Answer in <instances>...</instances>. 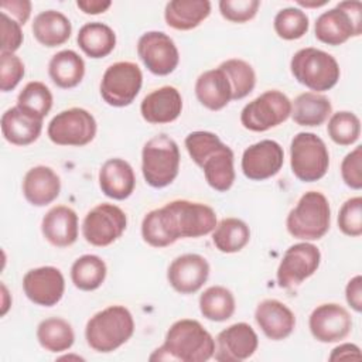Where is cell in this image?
<instances>
[{
    "label": "cell",
    "instance_id": "6da1fadb",
    "mask_svg": "<svg viewBox=\"0 0 362 362\" xmlns=\"http://www.w3.org/2000/svg\"><path fill=\"white\" fill-rule=\"evenodd\" d=\"M216 223V214L209 205L174 199L144 215L141 238L153 247H165L178 239L205 236Z\"/></svg>",
    "mask_w": 362,
    "mask_h": 362
},
{
    "label": "cell",
    "instance_id": "7a4b0ae2",
    "mask_svg": "<svg viewBox=\"0 0 362 362\" xmlns=\"http://www.w3.org/2000/svg\"><path fill=\"white\" fill-rule=\"evenodd\" d=\"M185 148L202 168L205 180L218 192H226L235 182L233 151L212 132L197 130L185 137Z\"/></svg>",
    "mask_w": 362,
    "mask_h": 362
},
{
    "label": "cell",
    "instance_id": "3957f363",
    "mask_svg": "<svg viewBox=\"0 0 362 362\" xmlns=\"http://www.w3.org/2000/svg\"><path fill=\"white\" fill-rule=\"evenodd\" d=\"M215 339L197 320L175 321L165 332L164 342L151 355L150 361L205 362L214 358Z\"/></svg>",
    "mask_w": 362,
    "mask_h": 362
},
{
    "label": "cell",
    "instance_id": "277c9868",
    "mask_svg": "<svg viewBox=\"0 0 362 362\" xmlns=\"http://www.w3.org/2000/svg\"><path fill=\"white\" fill-rule=\"evenodd\" d=\"M134 332V320L124 305H109L92 315L85 327L89 348L99 354H109L126 344Z\"/></svg>",
    "mask_w": 362,
    "mask_h": 362
},
{
    "label": "cell",
    "instance_id": "5b68a950",
    "mask_svg": "<svg viewBox=\"0 0 362 362\" xmlns=\"http://www.w3.org/2000/svg\"><path fill=\"white\" fill-rule=\"evenodd\" d=\"M329 202L320 191L303 194L286 219L287 232L293 238L304 242L321 239L329 230Z\"/></svg>",
    "mask_w": 362,
    "mask_h": 362
},
{
    "label": "cell",
    "instance_id": "8992f818",
    "mask_svg": "<svg viewBox=\"0 0 362 362\" xmlns=\"http://www.w3.org/2000/svg\"><path fill=\"white\" fill-rule=\"evenodd\" d=\"M290 71L297 82L317 93L334 88L341 76L337 59L314 47L298 49L290 61Z\"/></svg>",
    "mask_w": 362,
    "mask_h": 362
},
{
    "label": "cell",
    "instance_id": "52a82bcc",
    "mask_svg": "<svg viewBox=\"0 0 362 362\" xmlns=\"http://www.w3.org/2000/svg\"><path fill=\"white\" fill-rule=\"evenodd\" d=\"M180 171L178 144L161 133L146 141L141 150V173L146 182L153 188L170 185Z\"/></svg>",
    "mask_w": 362,
    "mask_h": 362
},
{
    "label": "cell",
    "instance_id": "ba28073f",
    "mask_svg": "<svg viewBox=\"0 0 362 362\" xmlns=\"http://www.w3.org/2000/svg\"><path fill=\"white\" fill-rule=\"evenodd\" d=\"M315 38L327 45H341L362 33V3L348 0L324 11L315 20Z\"/></svg>",
    "mask_w": 362,
    "mask_h": 362
},
{
    "label": "cell",
    "instance_id": "9c48e42d",
    "mask_svg": "<svg viewBox=\"0 0 362 362\" xmlns=\"http://www.w3.org/2000/svg\"><path fill=\"white\" fill-rule=\"evenodd\" d=\"M290 167L303 182L321 180L329 167V153L324 140L310 132L297 133L290 143Z\"/></svg>",
    "mask_w": 362,
    "mask_h": 362
},
{
    "label": "cell",
    "instance_id": "30bf717a",
    "mask_svg": "<svg viewBox=\"0 0 362 362\" xmlns=\"http://www.w3.org/2000/svg\"><path fill=\"white\" fill-rule=\"evenodd\" d=\"M291 115V100L280 90L270 89L243 106L240 123L250 132H266L284 123Z\"/></svg>",
    "mask_w": 362,
    "mask_h": 362
},
{
    "label": "cell",
    "instance_id": "8fae6325",
    "mask_svg": "<svg viewBox=\"0 0 362 362\" xmlns=\"http://www.w3.org/2000/svg\"><path fill=\"white\" fill-rule=\"evenodd\" d=\"M96 120L82 107H69L57 113L47 127L48 139L58 146L82 147L96 136Z\"/></svg>",
    "mask_w": 362,
    "mask_h": 362
},
{
    "label": "cell",
    "instance_id": "7c38bea8",
    "mask_svg": "<svg viewBox=\"0 0 362 362\" xmlns=\"http://www.w3.org/2000/svg\"><path fill=\"white\" fill-rule=\"evenodd\" d=\"M143 83V74L137 64L119 61L109 65L100 81V96L115 107H124L133 103Z\"/></svg>",
    "mask_w": 362,
    "mask_h": 362
},
{
    "label": "cell",
    "instance_id": "4fadbf2b",
    "mask_svg": "<svg viewBox=\"0 0 362 362\" xmlns=\"http://www.w3.org/2000/svg\"><path fill=\"white\" fill-rule=\"evenodd\" d=\"M127 226V216L122 208L115 204H99L93 206L83 218L82 235L88 243L105 247L116 242Z\"/></svg>",
    "mask_w": 362,
    "mask_h": 362
},
{
    "label": "cell",
    "instance_id": "5bb4252c",
    "mask_svg": "<svg viewBox=\"0 0 362 362\" xmlns=\"http://www.w3.org/2000/svg\"><path fill=\"white\" fill-rule=\"evenodd\" d=\"M321 263L320 249L310 242L291 245L279 263L276 277L281 288H291L311 277Z\"/></svg>",
    "mask_w": 362,
    "mask_h": 362
},
{
    "label": "cell",
    "instance_id": "9a60e30c",
    "mask_svg": "<svg viewBox=\"0 0 362 362\" xmlns=\"http://www.w3.org/2000/svg\"><path fill=\"white\" fill-rule=\"evenodd\" d=\"M137 55L154 75L165 76L175 71L180 52L170 35L163 31H147L137 41Z\"/></svg>",
    "mask_w": 362,
    "mask_h": 362
},
{
    "label": "cell",
    "instance_id": "2e32d148",
    "mask_svg": "<svg viewBox=\"0 0 362 362\" xmlns=\"http://www.w3.org/2000/svg\"><path fill=\"white\" fill-rule=\"evenodd\" d=\"M311 335L324 344L345 339L352 329V317L345 307L337 303L317 305L308 318Z\"/></svg>",
    "mask_w": 362,
    "mask_h": 362
},
{
    "label": "cell",
    "instance_id": "e0dca14e",
    "mask_svg": "<svg viewBox=\"0 0 362 362\" xmlns=\"http://www.w3.org/2000/svg\"><path fill=\"white\" fill-rule=\"evenodd\" d=\"M284 151L283 147L274 140H260L242 154V173L252 181H263L274 177L283 167Z\"/></svg>",
    "mask_w": 362,
    "mask_h": 362
},
{
    "label": "cell",
    "instance_id": "ac0fdd59",
    "mask_svg": "<svg viewBox=\"0 0 362 362\" xmlns=\"http://www.w3.org/2000/svg\"><path fill=\"white\" fill-rule=\"evenodd\" d=\"M23 290L27 298L34 304L52 307L59 303L64 296L65 279L58 267H35L24 274Z\"/></svg>",
    "mask_w": 362,
    "mask_h": 362
},
{
    "label": "cell",
    "instance_id": "d6986e66",
    "mask_svg": "<svg viewBox=\"0 0 362 362\" xmlns=\"http://www.w3.org/2000/svg\"><path fill=\"white\" fill-rule=\"evenodd\" d=\"M259 346V338L247 322H236L216 335L214 358L218 362H242Z\"/></svg>",
    "mask_w": 362,
    "mask_h": 362
},
{
    "label": "cell",
    "instance_id": "ffe728a7",
    "mask_svg": "<svg viewBox=\"0 0 362 362\" xmlns=\"http://www.w3.org/2000/svg\"><path fill=\"white\" fill-rule=\"evenodd\" d=\"M209 263L198 253H185L175 257L167 269L170 286L180 294H194L209 277Z\"/></svg>",
    "mask_w": 362,
    "mask_h": 362
},
{
    "label": "cell",
    "instance_id": "44dd1931",
    "mask_svg": "<svg viewBox=\"0 0 362 362\" xmlns=\"http://www.w3.org/2000/svg\"><path fill=\"white\" fill-rule=\"evenodd\" d=\"M255 320L262 332L272 341H281L296 328L294 313L276 298L262 300L255 310Z\"/></svg>",
    "mask_w": 362,
    "mask_h": 362
},
{
    "label": "cell",
    "instance_id": "7402d4cb",
    "mask_svg": "<svg viewBox=\"0 0 362 362\" xmlns=\"http://www.w3.org/2000/svg\"><path fill=\"white\" fill-rule=\"evenodd\" d=\"M182 98L177 88L165 85L146 95L140 103V113L150 124L171 123L181 115Z\"/></svg>",
    "mask_w": 362,
    "mask_h": 362
},
{
    "label": "cell",
    "instance_id": "603a6c76",
    "mask_svg": "<svg viewBox=\"0 0 362 362\" xmlns=\"http://www.w3.org/2000/svg\"><path fill=\"white\" fill-rule=\"evenodd\" d=\"M41 232L55 247H68L78 239V215L66 205L52 206L41 221Z\"/></svg>",
    "mask_w": 362,
    "mask_h": 362
},
{
    "label": "cell",
    "instance_id": "cb8c5ba5",
    "mask_svg": "<svg viewBox=\"0 0 362 362\" xmlns=\"http://www.w3.org/2000/svg\"><path fill=\"white\" fill-rule=\"evenodd\" d=\"M61 192V178L48 165L30 168L23 178V195L34 206L54 202Z\"/></svg>",
    "mask_w": 362,
    "mask_h": 362
},
{
    "label": "cell",
    "instance_id": "d4e9b609",
    "mask_svg": "<svg viewBox=\"0 0 362 362\" xmlns=\"http://www.w3.org/2000/svg\"><path fill=\"white\" fill-rule=\"evenodd\" d=\"M99 187L102 192L116 201L129 198L136 187L133 167L123 158H109L99 170Z\"/></svg>",
    "mask_w": 362,
    "mask_h": 362
},
{
    "label": "cell",
    "instance_id": "484cf974",
    "mask_svg": "<svg viewBox=\"0 0 362 362\" xmlns=\"http://www.w3.org/2000/svg\"><path fill=\"white\" fill-rule=\"evenodd\" d=\"M1 134L14 146H28L34 143L42 130V119L33 116L17 105L7 109L1 116Z\"/></svg>",
    "mask_w": 362,
    "mask_h": 362
},
{
    "label": "cell",
    "instance_id": "4316f807",
    "mask_svg": "<svg viewBox=\"0 0 362 362\" xmlns=\"http://www.w3.org/2000/svg\"><path fill=\"white\" fill-rule=\"evenodd\" d=\"M195 96L209 110H221L232 100V85L222 68L202 72L195 82Z\"/></svg>",
    "mask_w": 362,
    "mask_h": 362
},
{
    "label": "cell",
    "instance_id": "83f0119b",
    "mask_svg": "<svg viewBox=\"0 0 362 362\" xmlns=\"http://www.w3.org/2000/svg\"><path fill=\"white\" fill-rule=\"evenodd\" d=\"M34 38L44 47L54 48L65 44L72 34L69 18L57 10H45L34 17L33 25Z\"/></svg>",
    "mask_w": 362,
    "mask_h": 362
},
{
    "label": "cell",
    "instance_id": "f1b7e54d",
    "mask_svg": "<svg viewBox=\"0 0 362 362\" xmlns=\"http://www.w3.org/2000/svg\"><path fill=\"white\" fill-rule=\"evenodd\" d=\"M209 0H171L165 4V23L180 31H188L198 27L211 14Z\"/></svg>",
    "mask_w": 362,
    "mask_h": 362
},
{
    "label": "cell",
    "instance_id": "f546056e",
    "mask_svg": "<svg viewBox=\"0 0 362 362\" xmlns=\"http://www.w3.org/2000/svg\"><path fill=\"white\" fill-rule=\"evenodd\" d=\"M332 113L329 99L317 92L300 93L291 102V119L300 126H321Z\"/></svg>",
    "mask_w": 362,
    "mask_h": 362
},
{
    "label": "cell",
    "instance_id": "4dcf8cb0",
    "mask_svg": "<svg viewBox=\"0 0 362 362\" xmlns=\"http://www.w3.org/2000/svg\"><path fill=\"white\" fill-rule=\"evenodd\" d=\"M48 75L58 88H75L83 79L85 61L78 52L72 49H62L49 59Z\"/></svg>",
    "mask_w": 362,
    "mask_h": 362
},
{
    "label": "cell",
    "instance_id": "1f68e13d",
    "mask_svg": "<svg viewBox=\"0 0 362 362\" xmlns=\"http://www.w3.org/2000/svg\"><path fill=\"white\" fill-rule=\"evenodd\" d=\"M79 48L89 58L99 59L107 57L116 47V34L105 23L92 21L79 28L76 35Z\"/></svg>",
    "mask_w": 362,
    "mask_h": 362
},
{
    "label": "cell",
    "instance_id": "d6a6232c",
    "mask_svg": "<svg viewBox=\"0 0 362 362\" xmlns=\"http://www.w3.org/2000/svg\"><path fill=\"white\" fill-rule=\"evenodd\" d=\"M37 339L41 348L48 352L68 351L75 342V332L72 325L59 317L42 320L37 327Z\"/></svg>",
    "mask_w": 362,
    "mask_h": 362
},
{
    "label": "cell",
    "instance_id": "836d02e7",
    "mask_svg": "<svg viewBox=\"0 0 362 362\" xmlns=\"http://www.w3.org/2000/svg\"><path fill=\"white\" fill-rule=\"evenodd\" d=\"M250 240L247 223L239 218H223L212 230V243L222 253L240 252Z\"/></svg>",
    "mask_w": 362,
    "mask_h": 362
},
{
    "label": "cell",
    "instance_id": "e575fe53",
    "mask_svg": "<svg viewBox=\"0 0 362 362\" xmlns=\"http://www.w3.org/2000/svg\"><path fill=\"white\" fill-rule=\"evenodd\" d=\"M107 267L102 257L96 255H83L71 266V280L82 291L99 288L106 279Z\"/></svg>",
    "mask_w": 362,
    "mask_h": 362
},
{
    "label": "cell",
    "instance_id": "d590c367",
    "mask_svg": "<svg viewBox=\"0 0 362 362\" xmlns=\"http://www.w3.org/2000/svg\"><path fill=\"white\" fill-rule=\"evenodd\" d=\"M201 314L215 322L229 320L236 308V301L232 291L223 286H211L199 296Z\"/></svg>",
    "mask_w": 362,
    "mask_h": 362
},
{
    "label": "cell",
    "instance_id": "8d00e7d4",
    "mask_svg": "<svg viewBox=\"0 0 362 362\" xmlns=\"http://www.w3.org/2000/svg\"><path fill=\"white\" fill-rule=\"evenodd\" d=\"M49 88L38 81L28 82L17 96V106L38 119H44L52 107Z\"/></svg>",
    "mask_w": 362,
    "mask_h": 362
},
{
    "label": "cell",
    "instance_id": "74e56055",
    "mask_svg": "<svg viewBox=\"0 0 362 362\" xmlns=\"http://www.w3.org/2000/svg\"><path fill=\"white\" fill-rule=\"evenodd\" d=\"M219 68H222L232 85V100H239L246 98L256 85V74L252 65L239 58H230L223 61Z\"/></svg>",
    "mask_w": 362,
    "mask_h": 362
},
{
    "label": "cell",
    "instance_id": "f35d334b",
    "mask_svg": "<svg viewBox=\"0 0 362 362\" xmlns=\"http://www.w3.org/2000/svg\"><path fill=\"white\" fill-rule=\"evenodd\" d=\"M327 133L335 144L351 146L358 141L361 136V120L352 112H337L331 115L328 120Z\"/></svg>",
    "mask_w": 362,
    "mask_h": 362
},
{
    "label": "cell",
    "instance_id": "ab89813d",
    "mask_svg": "<svg viewBox=\"0 0 362 362\" xmlns=\"http://www.w3.org/2000/svg\"><path fill=\"white\" fill-rule=\"evenodd\" d=\"M273 27L276 34L287 41L298 40L307 34L310 27L308 16L297 7L281 8L273 20Z\"/></svg>",
    "mask_w": 362,
    "mask_h": 362
},
{
    "label": "cell",
    "instance_id": "60d3db41",
    "mask_svg": "<svg viewBox=\"0 0 362 362\" xmlns=\"http://www.w3.org/2000/svg\"><path fill=\"white\" fill-rule=\"evenodd\" d=\"M338 228L351 238L362 235V198L352 197L346 199L338 212Z\"/></svg>",
    "mask_w": 362,
    "mask_h": 362
},
{
    "label": "cell",
    "instance_id": "b9f144b4",
    "mask_svg": "<svg viewBox=\"0 0 362 362\" xmlns=\"http://www.w3.org/2000/svg\"><path fill=\"white\" fill-rule=\"evenodd\" d=\"M24 64L16 54L0 52V89L13 90L24 76Z\"/></svg>",
    "mask_w": 362,
    "mask_h": 362
},
{
    "label": "cell",
    "instance_id": "7bdbcfd3",
    "mask_svg": "<svg viewBox=\"0 0 362 362\" xmlns=\"http://www.w3.org/2000/svg\"><path fill=\"white\" fill-rule=\"evenodd\" d=\"M218 6L225 20L232 23H246L257 14L260 1L259 0H221Z\"/></svg>",
    "mask_w": 362,
    "mask_h": 362
},
{
    "label": "cell",
    "instance_id": "ee69618b",
    "mask_svg": "<svg viewBox=\"0 0 362 362\" xmlns=\"http://www.w3.org/2000/svg\"><path fill=\"white\" fill-rule=\"evenodd\" d=\"M341 177L349 188L356 191L362 188V146H356L342 158Z\"/></svg>",
    "mask_w": 362,
    "mask_h": 362
},
{
    "label": "cell",
    "instance_id": "f6af8a7d",
    "mask_svg": "<svg viewBox=\"0 0 362 362\" xmlns=\"http://www.w3.org/2000/svg\"><path fill=\"white\" fill-rule=\"evenodd\" d=\"M0 30H1L0 52L14 54L20 48V45L23 44V40H24L21 24L18 21H16L13 17H10L8 14L1 13Z\"/></svg>",
    "mask_w": 362,
    "mask_h": 362
},
{
    "label": "cell",
    "instance_id": "bcb514c9",
    "mask_svg": "<svg viewBox=\"0 0 362 362\" xmlns=\"http://www.w3.org/2000/svg\"><path fill=\"white\" fill-rule=\"evenodd\" d=\"M0 8L1 13L8 14L21 25H24L31 16V1L28 0H3Z\"/></svg>",
    "mask_w": 362,
    "mask_h": 362
},
{
    "label": "cell",
    "instance_id": "7dc6e473",
    "mask_svg": "<svg viewBox=\"0 0 362 362\" xmlns=\"http://www.w3.org/2000/svg\"><path fill=\"white\" fill-rule=\"evenodd\" d=\"M345 298L354 311H356V313L362 311V277H361V274L354 276L346 283Z\"/></svg>",
    "mask_w": 362,
    "mask_h": 362
},
{
    "label": "cell",
    "instance_id": "c3c4849f",
    "mask_svg": "<svg viewBox=\"0 0 362 362\" xmlns=\"http://www.w3.org/2000/svg\"><path fill=\"white\" fill-rule=\"evenodd\" d=\"M329 361H342V359H361V349L355 344H341L334 348L328 356Z\"/></svg>",
    "mask_w": 362,
    "mask_h": 362
},
{
    "label": "cell",
    "instance_id": "681fc988",
    "mask_svg": "<svg viewBox=\"0 0 362 362\" xmlns=\"http://www.w3.org/2000/svg\"><path fill=\"white\" fill-rule=\"evenodd\" d=\"M112 6L109 0H78L76 7L85 14H100Z\"/></svg>",
    "mask_w": 362,
    "mask_h": 362
},
{
    "label": "cell",
    "instance_id": "f907efd6",
    "mask_svg": "<svg viewBox=\"0 0 362 362\" xmlns=\"http://www.w3.org/2000/svg\"><path fill=\"white\" fill-rule=\"evenodd\" d=\"M8 291H7V287L1 283V315H6L8 307L11 305V300L8 301Z\"/></svg>",
    "mask_w": 362,
    "mask_h": 362
},
{
    "label": "cell",
    "instance_id": "816d5d0a",
    "mask_svg": "<svg viewBox=\"0 0 362 362\" xmlns=\"http://www.w3.org/2000/svg\"><path fill=\"white\" fill-rule=\"evenodd\" d=\"M328 1L327 0H321V1H317V0H314V1H304V0H297V4L298 6H301V7H321V6H325Z\"/></svg>",
    "mask_w": 362,
    "mask_h": 362
}]
</instances>
